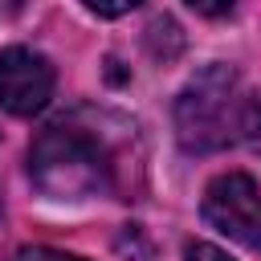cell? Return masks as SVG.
I'll return each instance as SVG.
<instances>
[{"label":"cell","mask_w":261,"mask_h":261,"mask_svg":"<svg viewBox=\"0 0 261 261\" xmlns=\"http://www.w3.org/2000/svg\"><path fill=\"white\" fill-rule=\"evenodd\" d=\"M175 126L188 151H216L232 139L261 143V102L241 94L232 69L212 65L184 86L175 102Z\"/></svg>","instance_id":"1"},{"label":"cell","mask_w":261,"mask_h":261,"mask_svg":"<svg viewBox=\"0 0 261 261\" xmlns=\"http://www.w3.org/2000/svg\"><path fill=\"white\" fill-rule=\"evenodd\" d=\"M86 8H94L98 16H118V12H130L139 0H82Z\"/></svg>","instance_id":"6"},{"label":"cell","mask_w":261,"mask_h":261,"mask_svg":"<svg viewBox=\"0 0 261 261\" xmlns=\"http://www.w3.org/2000/svg\"><path fill=\"white\" fill-rule=\"evenodd\" d=\"M29 171L49 200H90L110 188V151L94 130L57 122L37 135L29 151Z\"/></svg>","instance_id":"2"},{"label":"cell","mask_w":261,"mask_h":261,"mask_svg":"<svg viewBox=\"0 0 261 261\" xmlns=\"http://www.w3.org/2000/svg\"><path fill=\"white\" fill-rule=\"evenodd\" d=\"M53 94V65L33 49H0V106L8 114H37Z\"/></svg>","instance_id":"4"},{"label":"cell","mask_w":261,"mask_h":261,"mask_svg":"<svg viewBox=\"0 0 261 261\" xmlns=\"http://www.w3.org/2000/svg\"><path fill=\"white\" fill-rule=\"evenodd\" d=\"M184 257H188V261H232L228 253H220V249L208 245V241H192V245L184 249Z\"/></svg>","instance_id":"5"},{"label":"cell","mask_w":261,"mask_h":261,"mask_svg":"<svg viewBox=\"0 0 261 261\" xmlns=\"http://www.w3.org/2000/svg\"><path fill=\"white\" fill-rule=\"evenodd\" d=\"M204 216L224 237H232L249 249H261V188L249 175H241V171L216 175L204 192Z\"/></svg>","instance_id":"3"},{"label":"cell","mask_w":261,"mask_h":261,"mask_svg":"<svg viewBox=\"0 0 261 261\" xmlns=\"http://www.w3.org/2000/svg\"><path fill=\"white\" fill-rule=\"evenodd\" d=\"M16 261H82V257H69V253H57V249H20Z\"/></svg>","instance_id":"7"},{"label":"cell","mask_w":261,"mask_h":261,"mask_svg":"<svg viewBox=\"0 0 261 261\" xmlns=\"http://www.w3.org/2000/svg\"><path fill=\"white\" fill-rule=\"evenodd\" d=\"M196 12H204V16H220V12H228L237 0H188Z\"/></svg>","instance_id":"8"}]
</instances>
